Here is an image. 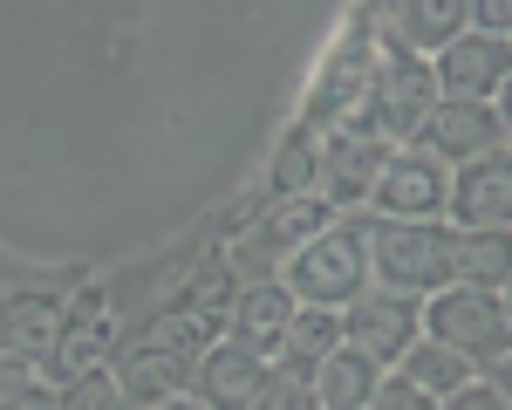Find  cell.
<instances>
[{
  "mask_svg": "<svg viewBox=\"0 0 512 410\" xmlns=\"http://www.w3.org/2000/svg\"><path fill=\"white\" fill-rule=\"evenodd\" d=\"M376 14V35L396 41V48H417V55H437L472 28L465 0H369Z\"/></svg>",
  "mask_w": 512,
  "mask_h": 410,
  "instance_id": "cell-14",
  "label": "cell"
},
{
  "mask_svg": "<svg viewBox=\"0 0 512 410\" xmlns=\"http://www.w3.org/2000/svg\"><path fill=\"white\" fill-rule=\"evenodd\" d=\"M260 383H267V356H253L246 342L233 335H219L205 356H198V376H192V397L205 410H253L260 397Z\"/></svg>",
  "mask_w": 512,
  "mask_h": 410,
  "instance_id": "cell-15",
  "label": "cell"
},
{
  "mask_svg": "<svg viewBox=\"0 0 512 410\" xmlns=\"http://www.w3.org/2000/svg\"><path fill=\"white\" fill-rule=\"evenodd\" d=\"M212 342H219V328L185 315V308L171 301V308H158L137 335H123V349L110 356V376H117V390L137 410H158V404H171V397L192 390L198 356H205Z\"/></svg>",
  "mask_w": 512,
  "mask_h": 410,
  "instance_id": "cell-1",
  "label": "cell"
},
{
  "mask_svg": "<svg viewBox=\"0 0 512 410\" xmlns=\"http://www.w3.org/2000/svg\"><path fill=\"white\" fill-rule=\"evenodd\" d=\"M294 308H301V301H294L287 281H246L239 301H233V315H226V335L274 363V349H280V335H287V322H294Z\"/></svg>",
  "mask_w": 512,
  "mask_h": 410,
  "instance_id": "cell-16",
  "label": "cell"
},
{
  "mask_svg": "<svg viewBox=\"0 0 512 410\" xmlns=\"http://www.w3.org/2000/svg\"><path fill=\"white\" fill-rule=\"evenodd\" d=\"M390 376H403V383H417L424 397H437V404H444V397H458V390L472 383L478 369L465 363V356H458L451 342H437V335H417V349H410V356H403V363H396Z\"/></svg>",
  "mask_w": 512,
  "mask_h": 410,
  "instance_id": "cell-20",
  "label": "cell"
},
{
  "mask_svg": "<svg viewBox=\"0 0 512 410\" xmlns=\"http://www.w3.org/2000/svg\"><path fill=\"white\" fill-rule=\"evenodd\" d=\"M396 144H376L362 130H321V171H315V192L335 212H369V192L383 178Z\"/></svg>",
  "mask_w": 512,
  "mask_h": 410,
  "instance_id": "cell-11",
  "label": "cell"
},
{
  "mask_svg": "<svg viewBox=\"0 0 512 410\" xmlns=\"http://www.w3.org/2000/svg\"><path fill=\"white\" fill-rule=\"evenodd\" d=\"M233 301H239V274L226 267V253H212V260L198 267L192 281H185V294H178V308H185V315H198V322H212L219 335H226V315H233Z\"/></svg>",
  "mask_w": 512,
  "mask_h": 410,
  "instance_id": "cell-21",
  "label": "cell"
},
{
  "mask_svg": "<svg viewBox=\"0 0 512 410\" xmlns=\"http://www.w3.org/2000/svg\"><path fill=\"white\" fill-rule=\"evenodd\" d=\"M7 410H69V390L55 383V376H35V383H21L14 397H0Z\"/></svg>",
  "mask_w": 512,
  "mask_h": 410,
  "instance_id": "cell-24",
  "label": "cell"
},
{
  "mask_svg": "<svg viewBox=\"0 0 512 410\" xmlns=\"http://www.w3.org/2000/svg\"><path fill=\"white\" fill-rule=\"evenodd\" d=\"M485 383H492V390L506 397V410H512V349H506V356H499L492 369H485Z\"/></svg>",
  "mask_w": 512,
  "mask_h": 410,
  "instance_id": "cell-28",
  "label": "cell"
},
{
  "mask_svg": "<svg viewBox=\"0 0 512 410\" xmlns=\"http://www.w3.org/2000/svg\"><path fill=\"white\" fill-rule=\"evenodd\" d=\"M424 335H437V342H451L465 363L485 376V369L499 363L512 349V322H506V294H485V287H437L431 301H424Z\"/></svg>",
  "mask_w": 512,
  "mask_h": 410,
  "instance_id": "cell-6",
  "label": "cell"
},
{
  "mask_svg": "<svg viewBox=\"0 0 512 410\" xmlns=\"http://www.w3.org/2000/svg\"><path fill=\"white\" fill-rule=\"evenodd\" d=\"M444 410H506V397H499V390H492L485 376H472V383H465L458 397H444Z\"/></svg>",
  "mask_w": 512,
  "mask_h": 410,
  "instance_id": "cell-27",
  "label": "cell"
},
{
  "mask_svg": "<svg viewBox=\"0 0 512 410\" xmlns=\"http://www.w3.org/2000/svg\"><path fill=\"white\" fill-rule=\"evenodd\" d=\"M383 376L390 369H376L362 349H335V356H321V369H315V397H321V410H369L376 404V390H383Z\"/></svg>",
  "mask_w": 512,
  "mask_h": 410,
  "instance_id": "cell-18",
  "label": "cell"
},
{
  "mask_svg": "<svg viewBox=\"0 0 512 410\" xmlns=\"http://www.w3.org/2000/svg\"><path fill=\"white\" fill-rule=\"evenodd\" d=\"M417 335H424V301H410V294L369 287L362 301L342 308V342L362 349L376 369H396L410 349H417Z\"/></svg>",
  "mask_w": 512,
  "mask_h": 410,
  "instance_id": "cell-8",
  "label": "cell"
},
{
  "mask_svg": "<svg viewBox=\"0 0 512 410\" xmlns=\"http://www.w3.org/2000/svg\"><path fill=\"white\" fill-rule=\"evenodd\" d=\"M458 281L506 294L512 287V233L506 226H458Z\"/></svg>",
  "mask_w": 512,
  "mask_h": 410,
  "instance_id": "cell-19",
  "label": "cell"
},
{
  "mask_svg": "<svg viewBox=\"0 0 512 410\" xmlns=\"http://www.w3.org/2000/svg\"><path fill=\"white\" fill-rule=\"evenodd\" d=\"M253 410H321V397H315V383H308V376H294V369H274V363H267V383H260Z\"/></svg>",
  "mask_w": 512,
  "mask_h": 410,
  "instance_id": "cell-23",
  "label": "cell"
},
{
  "mask_svg": "<svg viewBox=\"0 0 512 410\" xmlns=\"http://www.w3.org/2000/svg\"><path fill=\"white\" fill-rule=\"evenodd\" d=\"M158 410H205V404H198L192 390H185V397H171V404H158Z\"/></svg>",
  "mask_w": 512,
  "mask_h": 410,
  "instance_id": "cell-30",
  "label": "cell"
},
{
  "mask_svg": "<svg viewBox=\"0 0 512 410\" xmlns=\"http://www.w3.org/2000/svg\"><path fill=\"white\" fill-rule=\"evenodd\" d=\"M342 349V308H294V322H287V335H280L274 349V369H294V376H308L315 383L321 356H335Z\"/></svg>",
  "mask_w": 512,
  "mask_h": 410,
  "instance_id": "cell-17",
  "label": "cell"
},
{
  "mask_svg": "<svg viewBox=\"0 0 512 410\" xmlns=\"http://www.w3.org/2000/svg\"><path fill=\"white\" fill-rule=\"evenodd\" d=\"M506 322H512V287H506Z\"/></svg>",
  "mask_w": 512,
  "mask_h": 410,
  "instance_id": "cell-31",
  "label": "cell"
},
{
  "mask_svg": "<svg viewBox=\"0 0 512 410\" xmlns=\"http://www.w3.org/2000/svg\"><path fill=\"white\" fill-rule=\"evenodd\" d=\"M410 144H424L437 164H472V158H492V151H506L512 130L499 123L492 103H472V96H437V110L424 117V130L410 137Z\"/></svg>",
  "mask_w": 512,
  "mask_h": 410,
  "instance_id": "cell-10",
  "label": "cell"
},
{
  "mask_svg": "<svg viewBox=\"0 0 512 410\" xmlns=\"http://www.w3.org/2000/svg\"><path fill=\"white\" fill-rule=\"evenodd\" d=\"M362 233H369V281L410 294V301H431L437 287L458 281V226L451 219H376L362 212Z\"/></svg>",
  "mask_w": 512,
  "mask_h": 410,
  "instance_id": "cell-2",
  "label": "cell"
},
{
  "mask_svg": "<svg viewBox=\"0 0 512 410\" xmlns=\"http://www.w3.org/2000/svg\"><path fill=\"white\" fill-rule=\"evenodd\" d=\"M315 171H321V130L301 117L287 137H280V151H274V199L315 192Z\"/></svg>",
  "mask_w": 512,
  "mask_h": 410,
  "instance_id": "cell-22",
  "label": "cell"
},
{
  "mask_svg": "<svg viewBox=\"0 0 512 410\" xmlns=\"http://www.w3.org/2000/svg\"><path fill=\"white\" fill-rule=\"evenodd\" d=\"M369 410H444L437 397H424L417 383H403V376H383V390H376V404Z\"/></svg>",
  "mask_w": 512,
  "mask_h": 410,
  "instance_id": "cell-25",
  "label": "cell"
},
{
  "mask_svg": "<svg viewBox=\"0 0 512 410\" xmlns=\"http://www.w3.org/2000/svg\"><path fill=\"white\" fill-rule=\"evenodd\" d=\"M376 55H383V35H376V14H369V21H355L349 35L335 41V55L321 62L315 103H308V123H315V130H342V123L362 110V96H369V82H376Z\"/></svg>",
  "mask_w": 512,
  "mask_h": 410,
  "instance_id": "cell-7",
  "label": "cell"
},
{
  "mask_svg": "<svg viewBox=\"0 0 512 410\" xmlns=\"http://www.w3.org/2000/svg\"><path fill=\"white\" fill-rule=\"evenodd\" d=\"M328 219H342V212L321 199V192H301V199L260 205V212H253V219L233 233V246H226V267L239 274V287H246V281H280V267H287L301 246L315 240Z\"/></svg>",
  "mask_w": 512,
  "mask_h": 410,
  "instance_id": "cell-5",
  "label": "cell"
},
{
  "mask_svg": "<svg viewBox=\"0 0 512 410\" xmlns=\"http://www.w3.org/2000/svg\"><path fill=\"white\" fill-rule=\"evenodd\" d=\"M431 69H437V96L492 103L499 82L512 76V35H478V28H465L451 48H437V55H431Z\"/></svg>",
  "mask_w": 512,
  "mask_h": 410,
  "instance_id": "cell-12",
  "label": "cell"
},
{
  "mask_svg": "<svg viewBox=\"0 0 512 410\" xmlns=\"http://www.w3.org/2000/svg\"><path fill=\"white\" fill-rule=\"evenodd\" d=\"M444 205H451V164H437L424 144H396L369 192V212L376 219H444Z\"/></svg>",
  "mask_w": 512,
  "mask_h": 410,
  "instance_id": "cell-9",
  "label": "cell"
},
{
  "mask_svg": "<svg viewBox=\"0 0 512 410\" xmlns=\"http://www.w3.org/2000/svg\"><path fill=\"white\" fill-rule=\"evenodd\" d=\"M280 281L294 287V301H308V308H349L369 294V233H362V212H342V219H328L315 240L301 246L287 267H280Z\"/></svg>",
  "mask_w": 512,
  "mask_h": 410,
  "instance_id": "cell-4",
  "label": "cell"
},
{
  "mask_svg": "<svg viewBox=\"0 0 512 410\" xmlns=\"http://www.w3.org/2000/svg\"><path fill=\"white\" fill-rule=\"evenodd\" d=\"M492 110H499V123H506V130H512V76L499 82V96H492Z\"/></svg>",
  "mask_w": 512,
  "mask_h": 410,
  "instance_id": "cell-29",
  "label": "cell"
},
{
  "mask_svg": "<svg viewBox=\"0 0 512 410\" xmlns=\"http://www.w3.org/2000/svg\"><path fill=\"white\" fill-rule=\"evenodd\" d=\"M444 219H451V226H506L512 233V144L451 171V205H444Z\"/></svg>",
  "mask_w": 512,
  "mask_h": 410,
  "instance_id": "cell-13",
  "label": "cell"
},
{
  "mask_svg": "<svg viewBox=\"0 0 512 410\" xmlns=\"http://www.w3.org/2000/svg\"><path fill=\"white\" fill-rule=\"evenodd\" d=\"M478 35H512V0H465Z\"/></svg>",
  "mask_w": 512,
  "mask_h": 410,
  "instance_id": "cell-26",
  "label": "cell"
},
{
  "mask_svg": "<svg viewBox=\"0 0 512 410\" xmlns=\"http://www.w3.org/2000/svg\"><path fill=\"white\" fill-rule=\"evenodd\" d=\"M431 110H437V69H431V55L383 41V55H376V82H369L362 110H355L342 130H362V137H376V144H410V137L424 130Z\"/></svg>",
  "mask_w": 512,
  "mask_h": 410,
  "instance_id": "cell-3",
  "label": "cell"
}]
</instances>
